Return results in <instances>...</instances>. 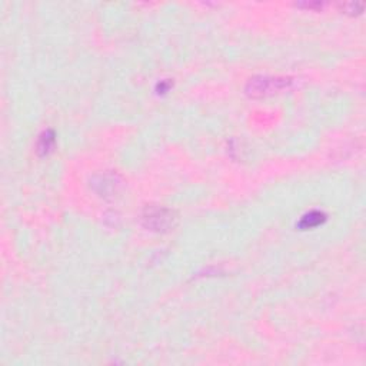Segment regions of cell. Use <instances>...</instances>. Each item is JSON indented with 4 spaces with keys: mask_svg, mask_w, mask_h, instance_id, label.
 Returning a JSON list of instances; mask_svg holds the SVG:
<instances>
[{
    "mask_svg": "<svg viewBox=\"0 0 366 366\" xmlns=\"http://www.w3.org/2000/svg\"><path fill=\"white\" fill-rule=\"evenodd\" d=\"M325 219V216L319 212H312V213H309L303 221H302V226L303 228H314V226H318L319 224H322V221Z\"/></svg>",
    "mask_w": 366,
    "mask_h": 366,
    "instance_id": "obj_3",
    "label": "cell"
},
{
    "mask_svg": "<svg viewBox=\"0 0 366 366\" xmlns=\"http://www.w3.org/2000/svg\"><path fill=\"white\" fill-rule=\"evenodd\" d=\"M143 221L146 222V226H148L151 230L163 232V230H169L171 228H173L175 216L172 211L153 208V209L146 211V213L143 215Z\"/></svg>",
    "mask_w": 366,
    "mask_h": 366,
    "instance_id": "obj_2",
    "label": "cell"
},
{
    "mask_svg": "<svg viewBox=\"0 0 366 366\" xmlns=\"http://www.w3.org/2000/svg\"><path fill=\"white\" fill-rule=\"evenodd\" d=\"M288 79L279 78H255L250 79L248 86V94L253 98H262L269 96L273 94H278L282 89L288 86Z\"/></svg>",
    "mask_w": 366,
    "mask_h": 366,
    "instance_id": "obj_1",
    "label": "cell"
}]
</instances>
